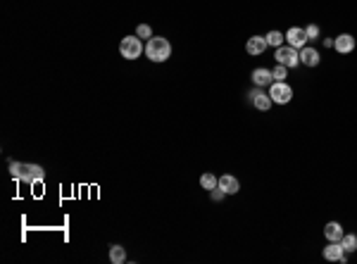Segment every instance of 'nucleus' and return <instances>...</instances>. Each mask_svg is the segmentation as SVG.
Listing matches in <instances>:
<instances>
[{
	"mask_svg": "<svg viewBox=\"0 0 357 264\" xmlns=\"http://www.w3.org/2000/svg\"><path fill=\"white\" fill-rule=\"evenodd\" d=\"M10 174L12 179L17 181H26V183H33V181H43V167L38 165H24V162H10Z\"/></svg>",
	"mask_w": 357,
	"mask_h": 264,
	"instance_id": "f257e3e1",
	"label": "nucleus"
},
{
	"mask_svg": "<svg viewBox=\"0 0 357 264\" xmlns=\"http://www.w3.org/2000/svg\"><path fill=\"white\" fill-rule=\"evenodd\" d=\"M145 55H148V60H152V62H165V60H169V55H172V43L167 41V38H162V36H152V38H148Z\"/></svg>",
	"mask_w": 357,
	"mask_h": 264,
	"instance_id": "f03ea898",
	"label": "nucleus"
},
{
	"mask_svg": "<svg viewBox=\"0 0 357 264\" xmlns=\"http://www.w3.org/2000/svg\"><path fill=\"white\" fill-rule=\"evenodd\" d=\"M119 52H122V58H126V60H138L141 52H145V48H143V43L138 36H126V38H122V43H119Z\"/></svg>",
	"mask_w": 357,
	"mask_h": 264,
	"instance_id": "7ed1b4c3",
	"label": "nucleus"
},
{
	"mask_svg": "<svg viewBox=\"0 0 357 264\" xmlns=\"http://www.w3.org/2000/svg\"><path fill=\"white\" fill-rule=\"evenodd\" d=\"M269 95H272V102L276 105H286L293 100V88L286 81H274L269 86Z\"/></svg>",
	"mask_w": 357,
	"mask_h": 264,
	"instance_id": "20e7f679",
	"label": "nucleus"
},
{
	"mask_svg": "<svg viewBox=\"0 0 357 264\" xmlns=\"http://www.w3.org/2000/svg\"><path fill=\"white\" fill-rule=\"evenodd\" d=\"M276 62L279 65H283V67H298L300 65V52L293 45H281V48H276Z\"/></svg>",
	"mask_w": 357,
	"mask_h": 264,
	"instance_id": "39448f33",
	"label": "nucleus"
},
{
	"mask_svg": "<svg viewBox=\"0 0 357 264\" xmlns=\"http://www.w3.org/2000/svg\"><path fill=\"white\" fill-rule=\"evenodd\" d=\"M286 41H288V45H293L295 50H302V48H305V43H308L310 38H308V33H305V29L293 26V29H288V31H286Z\"/></svg>",
	"mask_w": 357,
	"mask_h": 264,
	"instance_id": "423d86ee",
	"label": "nucleus"
},
{
	"mask_svg": "<svg viewBox=\"0 0 357 264\" xmlns=\"http://www.w3.org/2000/svg\"><path fill=\"white\" fill-rule=\"evenodd\" d=\"M324 259H329V262H348L345 250H343L341 243H331V245H326V248H324Z\"/></svg>",
	"mask_w": 357,
	"mask_h": 264,
	"instance_id": "0eeeda50",
	"label": "nucleus"
},
{
	"mask_svg": "<svg viewBox=\"0 0 357 264\" xmlns=\"http://www.w3.org/2000/svg\"><path fill=\"white\" fill-rule=\"evenodd\" d=\"M267 38L265 36H250L248 43H245V50H248V55H262L267 50Z\"/></svg>",
	"mask_w": 357,
	"mask_h": 264,
	"instance_id": "6e6552de",
	"label": "nucleus"
},
{
	"mask_svg": "<svg viewBox=\"0 0 357 264\" xmlns=\"http://www.w3.org/2000/svg\"><path fill=\"white\" fill-rule=\"evenodd\" d=\"M219 188H224L226 195H236V193L241 190V183H238V179H236V176H231V174H224V176H219Z\"/></svg>",
	"mask_w": 357,
	"mask_h": 264,
	"instance_id": "1a4fd4ad",
	"label": "nucleus"
},
{
	"mask_svg": "<svg viewBox=\"0 0 357 264\" xmlns=\"http://www.w3.org/2000/svg\"><path fill=\"white\" fill-rule=\"evenodd\" d=\"M252 83H255V86H262V88H265V86H272V83H274V74H272L269 69H265V67H260V69L252 72Z\"/></svg>",
	"mask_w": 357,
	"mask_h": 264,
	"instance_id": "9d476101",
	"label": "nucleus"
},
{
	"mask_svg": "<svg viewBox=\"0 0 357 264\" xmlns=\"http://www.w3.org/2000/svg\"><path fill=\"white\" fill-rule=\"evenodd\" d=\"M333 48L338 52H352L355 50V38L350 33H341L338 38H333Z\"/></svg>",
	"mask_w": 357,
	"mask_h": 264,
	"instance_id": "9b49d317",
	"label": "nucleus"
},
{
	"mask_svg": "<svg viewBox=\"0 0 357 264\" xmlns=\"http://www.w3.org/2000/svg\"><path fill=\"white\" fill-rule=\"evenodd\" d=\"M250 100H252V105H255L258 110H262V112H267V110L272 108V95H269V93L252 91L250 93Z\"/></svg>",
	"mask_w": 357,
	"mask_h": 264,
	"instance_id": "f8f14e48",
	"label": "nucleus"
},
{
	"mask_svg": "<svg viewBox=\"0 0 357 264\" xmlns=\"http://www.w3.org/2000/svg\"><path fill=\"white\" fill-rule=\"evenodd\" d=\"M324 236H326V240L329 243H341V238H343V226L338 222H329L324 226Z\"/></svg>",
	"mask_w": 357,
	"mask_h": 264,
	"instance_id": "ddd939ff",
	"label": "nucleus"
},
{
	"mask_svg": "<svg viewBox=\"0 0 357 264\" xmlns=\"http://www.w3.org/2000/svg\"><path fill=\"white\" fill-rule=\"evenodd\" d=\"M319 52H317L315 48H308V45H305V48L300 50V62H302V65L305 67H317L319 65Z\"/></svg>",
	"mask_w": 357,
	"mask_h": 264,
	"instance_id": "4468645a",
	"label": "nucleus"
},
{
	"mask_svg": "<svg viewBox=\"0 0 357 264\" xmlns=\"http://www.w3.org/2000/svg\"><path fill=\"white\" fill-rule=\"evenodd\" d=\"M110 262L112 264H124L126 262V252L122 245H110Z\"/></svg>",
	"mask_w": 357,
	"mask_h": 264,
	"instance_id": "2eb2a0df",
	"label": "nucleus"
},
{
	"mask_svg": "<svg viewBox=\"0 0 357 264\" xmlns=\"http://www.w3.org/2000/svg\"><path fill=\"white\" fill-rule=\"evenodd\" d=\"M341 245H343L345 252H355V250H357V236H355V233H343Z\"/></svg>",
	"mask_w": 357,
	"mask_h": 264,
	"instance_id": "dca6fc26",
	"label": "nucleus"
},
{
	"mask_svg": "<svg viewBox=\"0 0 357 264\" xmlns=\"http://www.w3.org/2000/svg\"><path fill=\"white\" fill-rule=\"evenodd\" d=\"M200 186H202V188L205 190H212V188H217V186H219V179H217L215 174H202V176H200Z\"/></svg>",
	"mask_w": 357,
	"mask_h": 264,
	"instance_id": "f3484780",
	"label": "nucleus"
},
{
	"mask_svg": "<svg viewBox=\"0 0 357 264\" xmlns=\"http://www.w3.org/2000/svg\"><path fill=\"white\" fill-rule=\"evenodd\" d=\"M265 38H267V43H269L272 48H281V45H283V38H286V33H281V31H269Z\"/></svg>",
	"mask_w": 357,
	"mask_h": 264,
	"instance_id": "a211bd4d",
	"label": "nucleus"
},
{
	"mask_svg": "<svg viewBox=\"0 0 357 264\" xmlns=\"http://www.w3.org/2000/svg\"><path fill=\"white\" fill-rule=\"evenodd\" d=\"M272 74H274V81H286V76H288V67L279 65L274 72H272Z\"/></svg>",
	"mask_w": 357,
	"mask_h": 264,
	"instance_id": "6ab92c4d",
	"label": "nucleus"
},
{
	"mask_svg": "<svg viewBox=\"0 0 357 264\" xmlns=\"http://www.w3.org/2000/svg\"><path fill=\"white\" fill-rule=\"evenodd\" d=\"M136 36H138V38H152V29H150L148 24H138Z\"/></svg>",
	"mask_w": 357,
	"mask_h": 264,
	"instance_id": "aec40b11",
	"label": "nucleus"
},
{
	"mask_svg": "<svg viewBox=\"0 0 357 264\" xmlns=\"http://www.w3.org/2000/svg\"><path fill=\"white\" fill-rule=\"evenodd\" d=\"M210 195H212V200H215V202H219V200H224L226 190H224V188H219V186H217V188H212V190H210Z\"/></svg>",
	"mask_w": 357,
	"mask_h": 264,
	"instance_id": "412c9836",
	"label": "nucleus"
},
{
	"mask_svg": "<svg viewBox=\"0 0 357 264\" xmlns=\"http://www.w3.org/2000/svg\"><path fill=\"white\" fill-rule=\"evenodd\" d=\"M305 33H308V38H319V26L317 24L305 26Z\"/></svg>",
	"mask_w": 357,
	"mask_h": 264,
	"instance_id": "4be33fe9",
	"label": "nucleus"
},
{
	"mask_svg": "<svg viewBox=\"0 0 357 264\" xmlns=\"http://www.w3.org/2000/svg\"><path fill=\"white\" fill-rule=\"evenodd\" d=\"M324 45L326 48H333V38H324Z\"/></svg>",
	"mask_w": 357,
	"mask_h": 264,
	"instance_id": "5701e85b",
	"label": "nucleus"
}]
</instances>
